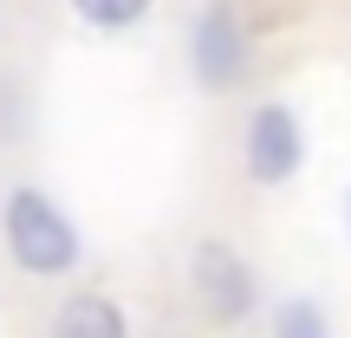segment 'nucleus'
Instances as JSON below:
<instances>
[{"label":"nucleus","instance_id":"obj_3","mask_svg":"<svg viewBox=\"0 0 351 338\" xmlns=\"http://www.w3.org/2000/svg\"><path fill=\"white\" fill-rule=\"evenodd\" d=\"M189 287H195L202 313H208L215 326H241V319L254 313V267L241 261L228 241H195V254H189Z\"/></svg>","mask_w":351,"mask_h":338},{"label":"nucleus","instance_id":"obj_1","mask_svg":"<svg viewBox=\"0 0 351 338\" xmlns=\"http://www.w3.org/2000/svg\"><path fill=\"white\" fill-rule=\"evenodd\" d=\"M0 241H7V261L20 267V274H33V280H65L85 261L78 221L33 182L7 189V202H0Z\"/></svg>","mask_w":351,"mask_h":338},{"label":"nucleus","instance_id":"obj_7","mask_svg":"<svg viewBox=\"0 0 351 338\" xmlns=\"http://www.w3.org/2000/svg\"><path fill=\"white\" fill-rule=\"evenodd\" d=\"M280 338H326V319H319V306L293 300L287 313H280Z\"/></svg>","mask_w":351,"mask_h":338},{"label":"nucleus","instance_id":"obj_5","mask_svg":"<svg viewBox=\"0 0 351 338\" xmlns=\"http://www.w3.org/2000/svg\"><path fill=\"white\" fill-rule=\"evenodd\" d=\"M46 338H130V326H124V306L111 293H65L52 306Z\"/></svg>","mask_w":351,"mask_h":338},{"label":"nucleus","instance_id":"obj_2","mask_svg":"<svg viewBox=\"0 0 351 338\" xmlns=\"http://www.w3.org/2000/svg\"><path fill=\"white\" fill-rule=\"evenodd\" d=\"M189 65H195L202 91H228L247 78V26H241L234 0H208L195 13V33H189Z\"/></svg>","mask_w":351,"mask_h":338},{"label":"nucleus","instance_id":"obj_6","mask_svg":"<svg viewBox=\"0 0 351 338\" xmlns=\"http://www.w3.org/2000/svg\"><path fill=\"white\" fill-rule=\"evenodd\" d=\"M72 13L98 33H130V26L150 13V0H72Z\"/></svg>","mask_w":351,"mask_h":338},{"label":"nucleus","instance_id":"obj_4","mask_svg":"<svg viewBox=\"0 0 351 338\" xmlns=\"http://www.w3.org/2000/svg\"><path fill=\"white\" fill-rule=\"evenodd\" d=\"M241 163H247V176L261 189L293 182L300 163H306V130H300V117H293L287 104H254L247 137H241Z\"/></svg>","mask_w":351,"mask_h":338}]
</instances>
